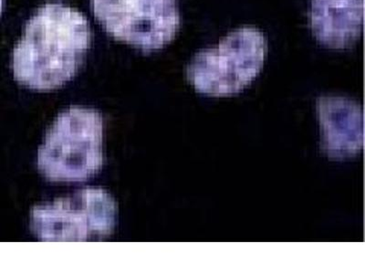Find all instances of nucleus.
Here are the masks:
<instances>
[{"label": "nucleus", "mask_w": 365, "mask_h": 274, "mask_svg": "<svg viewBox=\"0 0 365 274\" xmlns=\"http://www.w3.org/2000/svg\"><path fill=\"white\" fill-rule=\"evenodd\" d=\"M91 41L83 13L61 2L47 3L29 19L13 51L15 79L38 91L63 86L83 64Z\"/></svg>", "instance_id": "1"}, {"label": "nucleus", "mask_w": 365, "mask_h": 274, "mask_svg": "<svg viewBox=\"0 0 365 274\" xmlns=\"http://www.w3.org/2000/svg\"><path fill=\"white\" fill-rule=\"evenodd\" d=\"M103 118L90 109L65 111L55 120L38 152V168L51 181H86L102 168Z\"/></svg>", "instance_id": "2"}, {"label": "nucleus", "mask_w": 365, "mask_h": 274, "mask_svg": "<svg viewBox=\"0 0 365 274\" xmlns=\"http://www.w3.org/2000/svg\"><path fill=\"white\" fill-rule=\"evenodd\" d=\"M268 54V40L259 29L245 26L228 34L216 47L195 54L187 78L198 93L227 96L255 79Z\"/></svg>", "instance_id": "3"}, {"label": "nucleus", "mask_w": 365, "mask_h": 274, "mask_svg": "<svg viewBox=\"0 0 365 274\" xmlns=\"http://www.w3.org/2000/svg\"><path fill=\"white\" fill-rule=\"evenodd\" d=\"M117 205L100 188H86L31 211V228L44 241L101 239L113 233Z\"/></svg>", "instance_id": "4"}, {"label": "nucleus", "mask_w": 365, "mask_h": 274, "mask_svg": "<svg viewBox=\"0 0 365 274\" xmlns=\"http://www.w3.org/2000/svg\"><path fill=\"white\" fill-rule=\"evenodd\" d=\"M91 6L108 34L143 51L164 48L180 28L178 0H91Z\"/></svg>", "instance_id": "5"}, {"label": "nucleus", "mask_w": 365, "mask_h": 274, "mask_svg": "<svg viewBox=\"0 0 365 274\" xmlns=\"http://www.w3.org/2000/svg\"><path fill=\"white\" fill-rule=\"evenodd\" d=\"M309 19L319 44L334 50L350 49L363 29L364 0H312Z\"/></svg>", "instance_id": "6"}, {"label": "nucleus", "mask_w": 365, "mask_h": 274, "mask_svg": "<svg viewBox=\"0 0 365 274\" xmlns=\"http://www.w3.org/2000/svg\"><path fill=\"white\" fill-rule=\"evenodd\" d=\"M317 106L326 153L334 158L356 154L363 146V119L357 103L344 98L324 97Z\"/></svg>", "instance_id": "7"}, {"label": "nucleus", "mask_w": 365, "mask_h": 274, "mask_svg": "<svg viewBox=\"0 0 365 274\" xmlns=\"http://www.w3.org/2000/svg\"><path fill=\"white\" fill-rule=\"evenodd\" d=\"M3 4H4V0H0V14H1L2 12Z\"/></svg>", "instance_id": "8"}]
</instances>
